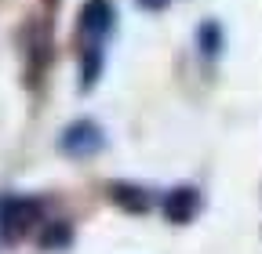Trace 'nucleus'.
Segmentation results:
<instances>
[{
  "label": "nucleus",
  "instance_id": "423d86ee",
  "mask_svg": "<svg viewBox=\"0 0 262 254\" xmlns=\"http://www.w3.org/2000/svg\"><path fill=\"white\" fill-rule=\"evenodd\" d=\"M201 51H204L208 58H215V55L222 51V33H219L215 22H204V26H201Z\"/></svg>",
  "mask_w": 262,
  "mask_h": 254
},
{
  "label": "nucleus",
  "instance_id": "7ed1b4c3",
  "mask_svg": "<svg viewBox=\"0 0 262 254\" xmlns=\"http://www.w3.org/2000/svg\"><path fill=\"white\" fill-rule=\"evenodd\" d=\"M102 142H106L102 127L91 120H77L62 131V153H70V156H91L102 149Z\"/></svg>",
  "mask_w": 262,
  "mask_h": 254
},
{
  "label": "nucleus",
  "instance_id": "0eeeda50",
  "mask_svg": "<svg viewBox=\"0 0 262 254\" xmlns=\"http://www.w3.org/2000/svg\"><path fill=\"white\" fill-rule=\"evenodd\" d=\"M142 4H146V8H160V4H164V0H142Z\"/></svg>",
  "mask_w": 262,
  "mask_h": 254
},
{
  "label": "nucleus",
  "instance_id": "f03ea898",
  "mask_svg": "<svg viewBox=\"0 0 262 254\" xmlns=\"http://www.w3.org/2000/svg\"><path fill=\"white\" fill-rule=\"evenodd\" d=\"M113 22H117L113 0H88L80 8V37L91 40V47H102V40L113 33Z\"/></svg>",
  "mask_w": 262,
  "mask_h": 254
},
{
  "label": "nucleus",
  "instance_id": "39448f33",
  "mask_svg": "<svg viewBox=\"0 0 262 254\" xmlns=\"http://www.w3.org/2000/svg\"><path fill=\"white\" fill-rule=\"evenodd\" d=\"M113 196L117 204H124L127 211H146V193L135 185H113Z\"/></svg>",
  "mask_w": 262,
  "mask_h": 254
},
{
  "label": "nucleus",
  "instance_id": "20e7f679",
  "mask_svg": "<svg viewBox=\"0 0 262 254\" xmlns=\"http://www.w3.org/2000/svg\"><path fill=\"white\" fill-rule=\"evenodd\" d=\"M196 207H201V196H196V189H189V185L168 193V200H164V211H168L171 221H189L196 214Z\"/></svg>",
  "mask_w": 262,
  "mask_h": 254
},
{
  "label": "nucleus",
  "instance_id": "f257e3e1",
  "mask_svg": "<svg viewBox=\"0 0 262 254\" xmlns=\"http://www.w3.org/2000/svg\"><path fill=\"white\" fill-rule=\"evenodd\" d=\"M37 221H40V204L37 200H26V196L0 200V236H4V240L26 236Z\"/></svg>",
  "mask_w": 262,
  "mask_h": 254
}]
</instances>
